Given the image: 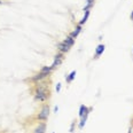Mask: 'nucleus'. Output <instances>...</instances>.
Wrapping results in <instances>:
<instances>
[{"mask_svg":"<svg viewBox=\"0 0 133 133\" xmlns=\"http://www.w3.org/2000/svg\"><path fill=\"white\" fill-rule=\"evenodd\" d=\"M30 92L36 102L45 103L51 99L52 95V79L46 78L41 82L32 84L30 87Z\"/></svg>","mask_w":133,"mask_h":133,"instance_id":"obj_1","label":"nucleus"},{"mask_svg":"<svg viewBox=\"0 0 133 133\" xmlns=\"http://www.w3.org/2000/svg\"><path fill=\"white\" fill-rule=\"evenodd\" d=\"M49 114H51V106H49L48 102H45L40 107V109L31 118H28L26 121H30V122H26V123L31 125V124H36L37 122H46L49 117Z\"/></svg>","mask_w":133,"mask_h":133,"instance_id":"obj_2","label":"nucleus"},{"mask_svg":"<svg viewBox=\"0 0 133 133\" xmlns=\"http://www.w3.org/2000/svg\"><path fill=\"white\" fill-rule=\"evenodd\" d=\"M46 78H49V77L45 76V75L41 74L39 71V72H37V74L33 75V76H31L30 78L25 79V83H30V85H32V84H36V83H38V82H41V80H44Z\"/></svg>","mask_w":133,"mask_h":133,"instance_id":"obj_3","label":"nucleus"},{"mask_svg":"<svg viewBox=\"0 0 133 133\" xmlns=\"http://www.w3.org/2000/svg\"><path fill=\"white\" fill-rule=\"evenodd\" d=\"M64 55L65 54L61 53V52H57V53L55 54L54 60H53V63H52V68H53L54 70H55V69H57L63 63V61H64Z\"/></svg>","mask_w":133,"mask_h":133,"instance_id":"obj_4","label":"nucleus"},{"mask_svg":"<svg viewBox=\"0 0 133 133\" xmlns=\"http://www.w3.org/2000/svg\"><path fill=\"white\" fill-rule=\"evenodd\" d=\"M47 130V124L46 122H37L35 126L32 127L31 133H46Z\"/></svg>","mask_w":133,"mask_h":133,"instance_id":"obj_5","label":"nucleus"},{"mask_svg":"<svg viewBox=\"0 0 133 133\" xmlns=\"http://www.w3.org/2000/svg\"><path fill=\"white\" fill-rule=\"evenodd\" d=\"M104 49H106V45L104 44H99L95 48V53H94V56H93V60H98L102 54H103Z\"/></svg>","mask_w":133,"mask_h":133,"instance_id":"obj_6","label":"nucleus"},{"mask_svg":"<svg viewBox=\"0 0 133 133\" xmlns=\"http://www.w3.org/2000/svg\"><path fill=\"white\" fill-rule=\"evenodd\" d=\"M93 110V107H90V109L87 110L86 112H85V115L83 116L82 118H80V122H79V124H78V129L79 130H83L84 129V126H85V124H86V122H87V118H88V115H90V112Z\"/></svg>","mask_w":133,"mask_h":133,"instance_id":"obj_7","label":"nucleus"},{"mask_svg":"<svg viewBox=\"0 0 133 133\" xmlns=\"http://www.w3.org/2000/svg\"><path fill=\"white\" fill-rule=\"evenodd\" d=\"M70 51V47H69L66 44H64V41H61V43L57 44V52H61V53L65 54Z\"/></svg>","mask_w":133,"mask_h":133,"instance_id":"obj_8","label":"nucleus"},{"mask_svg":"<svg viewBox=\"0 0 133 133\" xmlns=\"http://www.w3.org/2000/svg\"><path fill=\"white\" fill-rule=\"evenodd\" d=\"M82 30H83V26L80 25V24L77 23V24H76V28H75V30H74L72 32L69 33V36H70V37H72L74 39H76V38L79 36V33L82 32Z\"/></svg>","mask_w":133,"mask_h":133,"instance_id":"obj_9","label":"nucleus"},{"mask_svg":"<svg viewBox=\"0 0 133 133\" xmlns=\"http://www.w3.org/2000/svg\"><path fill=\"white\" fill-rule=\"evenodd\" d=\"M53 71H54V69L52 68V65H45V66H43V68L40 69V72L44 74L47 77H51V75H52Z\"/></svg>","mask_w":133,"mask_h":133,"instance_id":"obj_10","label":"nucleus"},{"mask_svg":"<svg viewBox=\"0 0 133 133\" xmlns=\"http://www.w3.org/2000/svg\"><path fill=\"white\" fill-rule=\"evenodd\" d=\"M76 75H77V71L76 70H72L69 75L65 76V83L66 84H71L74 82V79L76 78Z\"/></svg>","mask_w":133,"mask_h":133,"instance_id":"obj_11","label":"nucleus"},{"mask_svg":"<svg viewBox=\"0 0 133 133\" xmlns=\"http://www.w3.org/2000/svg\"><path fill=\"white\" fill-rule=\"evenodd\" d=\"M90 14H91V10H85V14H84V16H83V18L79 21V23L78 24H80V25H84L85 23L87 22V20H88V17H90Z\"/></svg>","mask_w":133,"mask_h":133,"instance_id":"obj_12","label":"nucleus"},{"mask_svg":"<svg viewBox=\"0 0 133 133\" xmlns=\"http://www.w3.org/2000/svg\"><path fill=\"white\" fill-rule=\"evenodd\" d=\"M90 109V107H87V106H85V104H80V107H79V114H78V116H79V118H82L83 116L85 115V112L87 111V110Z\"/></svg>","mask_w":133,"mask_h":133,"instance_id":"obj_13","label":"nucleus"},{"mask_svg":"<svg viewBox=\"0 0 133 133\" xmlns=\"http://www.w3.org/2000/svg\"><path fill=\"white\" fill-rule=\"evenodd\" d=\"M75 40H76V39H74L72 37H70V36H66V38L63 41H64V44H66V45H68L71 48V47L75 45Z\"/></svg>","mask_w":133,"mask_h":133,"instance_id":"obj_14","label":"nucleus"},{"mask_svg":"<svg viewBox=\"0 0 133 133\" xmlns=\"http://www.w3.org/2000/svg\"><path fill=\"white\" fill-rule=\"evenodd\" d=\"M76 125H77V121L75 119V121H72V123L70 124V129H69V131H70V133H74V132H75Z\"/></svg>","mask_w":133,"mask_h":133,"instance_id":"obj_15","label":"nucleus"},{"mask_svg":"<svg viewBox=\"0 0 133 133\" xmlns=\"http://www.w3.org/2000/svg\"><path fill=\"white\" fill-rule=\"evenodd\" d=\"M61 87H62V84H61V83H57L56 86H55V91H56L57 93H60L61 92Z\"/></svg>","mask_w":133,"mask_h":133,"instance_id":"obj_16","label":"nucleus"},{"mask_svg":"<svg viewBox=\"0 0 133 133\" xmlns=\"http://www.w3.org/2000/svg\"><path fill=\"white\" fill-rule=\"evenodd\" d=\"M57 111H59V107L55 106V107H54V112H55V114H57Z\"/></svg>","mask_w":133,"mask_h":133,"instance_id":"obj_17","label":"nucleus"},{"mask_svg":"<svg viewBox=\"0 0 133 133\" xmlns=\"http://www.w3.org/2000/svg\"><path fill=\"white\" fill-rule=\"evenodd\" d=\"M130 18H131V20L133 21V10H132V12H131V15H130Z\"/></svg>","mask_w":133,"mask_h":133,"instance_id":"obj_18","label":"nucleus"},{"mask_svg":"<svg viewBox=\"0 0 133 133\" xmlns=\"http://www.w3.org/2000/svg\"><path fill=\"white\" fill-rule=\"evenodd\" d=\"M131 126L133 127V118H132V121H131Z\"/></svg>","mask_w":133,"mask_h":133,"instance_id":"obj_19","label":"nucleus"},{"mask_svg":"<svg viewBox=\"0 0 133 133\" xmlns=\"http://www.w3.org/2000/svg\"><path fill=\"white\" fill-rule=\"evenodd\" d=\"M2 4V0H0V5H1Z\"/></svg>","mask_w":133,"mask_h":133,"instance_id":"obj_20","label":"nucleus"},{"mask_svg":"<svg viewBox=\"0 0 133 133\" xmlns=\"http://www.w3.org/2000/svg\"><path fill=\"white\" fill-rule=\"evenodd\" d=\"M0 133H5V132H2V131H0Z\"/></svg>","mask_w":133,"mask_h":133,"instance_id":"obj_21","label":"nucleus"},{"mask_svg":"<svg viewBox=\"0 0 133 133\" xmlns=\"http://www.w3.org/2000/svg\"><path fill=\"white\" fill-rule=\"evenodd\" d=\"M132 53H133V49H132Z\"/></svg>","mask_w":133,"mask_h":133,"instance_id":"obj_22","label":"nucleus"},{"mask_svg":"<svg viewBox=\"0 0 133 133\" xmlns=\"http://www.w3.org/2000/svg\"><path fill=\"white\" fill-rule=\"evenodd\" d=\"M53 133H55V132H53Z\"/></svg>","mask_w":133,"mask_h":133,"instance_id":"obj_23","label":"nucleus"}]
</instances>
